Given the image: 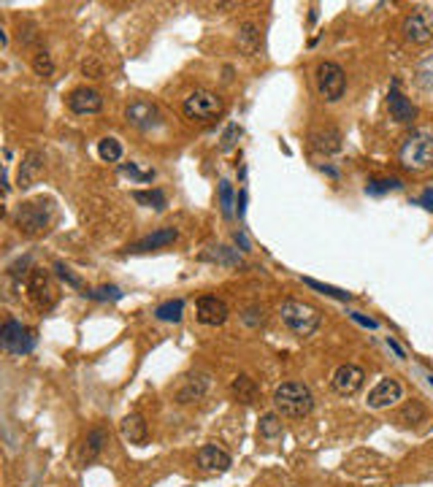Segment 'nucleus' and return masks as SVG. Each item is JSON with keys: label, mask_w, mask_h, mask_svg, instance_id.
Here are the masks:
<instances>
[{"label": "nucleus", "mask_w": 433, "mask_h": 487, "mask_svg": "<svg viewBox=\"0 0 433 487\" xmlns=\"http://www.w3.org/2000/svg\"><path fill=\"white\" fill-rule=\"evenodd\" d=\"M398 163L411 173L433 168V125L414 127L398 149Z\"/></svg>", "instance_id": "nucleus-1"}, {"label": "nucleus", "mask_w": 433, "mask_h": 487, "mask_svg": "<svg viewBox=\"0 0 433 487\" xmlns=\"http://www.w3.org/2000/svg\"><path fill=\"white\" fill-rule=\"evenodd\" d=\"M274 406L281 417L301 420V417H309L314 409V395L304 382H281L274 390Z\"/></svg>", "instance_id": "nucleus-2"}, {"label": "nucleus", "mask_w": 433, "mask_h": 487, "mask_svg": "<svg viewBox=\"0 0 433 487\" xmlns=\"http://www.w3.org/2000/svg\"><path fill=\"white\" fill-rule=\"evenodd\" d=\"M51 217H54V206H51L49 198H35V200H25L17 214H14V225L22 236H44L49 230Z\"/></svg>", "instance_id": "nucleus-3"}, {"label": "nucleus", "mask_w": 433, "mask_h": 487, "mask_svg": "<svg viewBox=\"0 0 433 487\" xmlns=\"http://www.w3.org/2000/svg\"><path fill=\"white\" fill-rule=\"evenodd\" d=\"M279 317H281V322H284V328L293 330V333L301 336V339L314 336L317 328L322 325V314H320L314 306H309L304 301H295V298H287V301L281 303Z\"/></svg>", "instance_id": "nucleus-4"}, {"label": "nucleus", "mask_w": 433, "mask_h": 487, "mask_svg": "<svg viewBox=\"0 0 433 487\" xmlns=\"http://www.w3.org/2000/svg\"><path fill=\"white\" fill-rule=\"evenodd\" d=\"M181 111H184L187 120L204 122L206 125V122H214L217 117H222L225 100H222V95H217L211 90H195V93H190V95L184 97Z\"/></svg>", "instance_id": "nucleus-5"}, {"label": "nucleus", "mask_w": 433, "mask_h": 487, "mask_svg": "<svg viewBox=\"0 0 433 487\" xmlns=\"http://www.w3.org/2000/svg\"><path fill=\"white\" fill-rule=\"evenodd\" d=\"M314 81H317V93H320V97L328 100V103L341 100L344 93H347V73H344V68H341L338 63H333V60H325V63L317 65Z\"/></svg>", "instance_id": "nucleus-6"}, {"label": "nucleus", "mask_w": 433, "mask_h": 487, "mask_svg": "<svg viewBox=\"0 0 433 487\" xmlns=\"http://www.w3.org/2000/svg\"><path fill=\"white\" fill-rule=\"evenodd\" d=\"M0 344L11 355H27L35 346V333L17 319H6L3 328H0Z\"/></svg>", "instance_id": "nucleus-7"}, {"label": "nucleus", "mask_w": 433, "mask_h": 487, "mask_svg": "<svg viewBox=\"0 0 433 487\" xmlns=\"http://www.w3.org/2000/svg\"><path fill=\"white\" fill-rule=\"evenodd\" d=\"M363 382H366V374H363V368L355 363L338 365V368L333 371V379H331L333 390H336L341 398H352V395H357L360 388H363Z\"/></svg>", "instance_id": "nucleus-8"}, {"label": "nucleus", "mask_w": 433, "mask_h": 487, "mask_svg": "<svg viewBox=\"0 0 433 487\" xmlns=\"http://www.w3.org/2000/svg\"><path fill=\"white\" fill-rule=\"evenodd\" d=\"M407 44H414V47H425L433 41V24L431 19L423 14V11H414L404 19V27H401Z\"/></svg>", "instance_id": "nucleus-9"}, {"label": "nucleus", "mask_w": 433, "mask_h": 487, "mask_svg": "<svg viewBox=\"0 0 433 487\" xmlns=\"http://www.w3.org/2000/svg\"><path fill=\"white\" fill-rule=\"evenodd\" d=\"M228 303L222 301V298H217V295H204V298H198V303H195V317H198V322L201 325H211V328H217V325H222L225 319H228Z\"/></svg>", "instance_id": "nucleus-10"}, {"label": "nucleus", "mask_w": 433, "mask_h": 487, "mask_svg": "<svg viewBox=\"0 0 433 487\" xmlns=\"http://www.w3.org/2000/svg\"><path fill=\"white\" fill-rule=\"evenodd\" d=\"M125 120H128V125L138 127V130H154L160 125V111L149 100H133L125 109Z\"/></svg>", "instance_id": "nucleus-11"}, {"label": "nucleus", "mask_w": 433, "mask_h": 487, "mask_svg": "<svg viewBox=\"0 0 433 487\" xmlns=\"http://www.w3.org/2000/svg\"><path fill=\"white\" fill-rule=\"evenodd\" d=\"M341 130L336 127V125H322V127H314L311 133H309V144L314 152H320V154H336V152H341Z\"/></svg>", "instance_id": "nucleus-12"}, {"label": "nucleus", "mask_w": 433, "mask_h": 487, "mask_svg": "<svg viewBox=\"0 0 433 487\" xmlns=\"http://www.w3.org/2000/svg\"><path fill=\"white\" fill-rule=\"evenodd\" d=\"M198 468L206 471V474H225L230 468V455L222 449V447H217V444H206L198 449Z\"/></svg>", "instance_id": "nucleus-13"}, {"label": "nucleus", "mask_w": 433, "mask_h": 487, "mask_svg": "<svg viewBox=\"0 0 433 487\" xmlns=\"http://www.w3.org/2000/svg\"><path fill=\"white\" fill-rule=\"evenodd\" d=\"M401 395H404V388H401L395 379L384 376L382 382L368 392V406H371V409H387V406H395V404L401 401Z\"/></svg>", "instance_id": "nucleus-14"}, {"label": "nucleus", "mask_w": 433, "mask_h": 487, "mask_svg": "<svg viewBox=\"0 0 433 487\" xmlns=\"http://www.w3.org/2000/svg\"><path fill=\"white\" fill-rule=\"evenodd\" d=\"M68 109L74 114H98L103 109V95L92 87H76L68 95Z\"/></svg>", "instance_id": "nucleus-15"}, {"label": "nucleus", "mask_w": 433, "mask_h": 487, "mask_svg": "<svg viewBox=\"0 0 433 487\" xmlns=\"http://www.w3.org/2000/svg\"><path fill=\"white\" fill-rule=\"evenodd\" d=\"M387 109H390V117L398 125H411L417 120V106L398 90V84H393V90L387 93Z\"/></svg>", "instance_id": "nucleus-16"}, {"label": "nucleus", "mask_w": 433, "mask_h": 487, "mask_svg": "<svg viewBox=\"0 0 433 487\" xmlns=\"http://www.w3.org/2000/svg\"><path fill=\"white\" fill-rule=\"evenodd\" d=\"M44 170H47V157H44L41 152H30V154H25V160H22V166H19V176H17L19 187H22V190L33 187V184L44 176Z\"/></svg>", "instance_id": "nucleus-17"}, {"label": "nucleus", "mask_w": 433, "mask_h": 487, "mask_svg": "<svg viewBox=\"0 0 433 487\" xmlns=\"http://www.w3.org/2000/svg\"><path fill=\"white\" fill-rule=\"evenodd\" d=\"M177 239H179L177 227H160V230H154V233H149V236L138 239L136 244H130L125 252H133V255H138V252H152V249H160V246L174 244Z\"/></svg>", "instance_id": "nucleus-18"}, {"label": "nucleus", "mask_w": 433, "mask_h": 487, "mask_svg": "<svg viewBox=\"0 0 433 487\" xmlns=\"http://www.w3.org/2000/svg\"><path fill=\"white\" fill-rule=\"evenodd\" d=\"M206 392H209V376L195 374V376H187L184 385L177 390V401L179 404H193V401H201Z\"/></svg>", "instance_id": "nucleus-19"}, {"label": "nucleus", "mask_w": 433, "mask_h": 487, "mask_svg": "<svg viewBox=\"0 0 433 487\" xmlns=\"http://www.w3.org/2000/svg\"><path fill=\"white\" fill-rule=\"evenodd\" d=\"M30 292H33V298H35V303L38 306H44V309H49L51 303H54V287H51L49 276L44 273V271H33V276H30Z\"/></svg>", "instance_id": "nucleus-20"}, {"label": "nucleus", "mask_w": 433, "mask_h": 487, "mask_svg": "<svg viewBox=\"0 0 433 487\" xmlns=\"http://www.w3.org/2000/svg\"><path fill=\"white\" fill-rule=\"evenodd\" d=\"M120 431H122V438L130 441V444H144V441H147V422H144L141 414H128V417H122Z\"/></svg>", "instance_id": "nucleus-21"}, {"label": "nucleus", "mask_w": 433, "mask_h": 487, "mask_svg": "<svg viewBox=\"0 0 433 487\" xmlns=\"http://www.w3.org/2000/svg\"><path fill=\"white\" fill-rule=\"evenodd\" d=\"M108 444V433L103 431V428H92L87 438H84V447H81V463L87 465V463H92L98 455L103 452V447Z\"/></svg>", "instance_id": "nucleus-22"}, {"label": "nucleus", "mask_w": 433, "mask_h": 487, "mask_svg": "<svg viewBox=\"0 0 433 487\" xmlns=\"http://www.w3.org/2000/svg\"><path fill=\"white\" fill-rule=\"evenodd\" d=\"M230 392L241 401V404H252L257 398V385L252 376H247V374H241V376H236L233 379V385H230Z\"/></svg>", "instance_id": "nucleus-23"}, {"label": "nucleus", "mask_w": 433, "mask_h": 487, "mask_svg": "<svg viewBox=\"0 0 433 487\" xmlns=\"http://www.w3.org/2000/svg\"><path fill=\"white\" fill-rule=\"evenodd\" d=\"M425 420H428V409H425L420 401H409L407 406L398 412V422L407 425V428H417V425L425 422Z\"/></svg>", "instance_id": "nucleus-24"}, {"label": "nucleus", "mask_w": 433, "mask_h": 487, "mask_svg": "<svg viewBox=\"0 0 433 487\" xmlns=\"http://www.w3.org/2000/svg\"><path fill=\"white\" fill-rule=\"evenodd\" d=\"M133 200H136L138 206H144V209H154V211H163V209L168 206L163 190H136V193H133Z\"/></svg>", "instance_id": "nucleus-25"}, {"label": "nucleus", "mask_w": 433, "mask_h": 487, "mask_svg": "<svg viewBox=\"0 0 433 487\" xmlns=\"http://www.w3.org/2000/svg\"><path fill=\"white\" fill-rule=\"evenodd\" d=\"M154 317H157L160 322H181V317H184V301L177 298V301L160 303V306L154 309Z\"/></svg>", "instance_id": "nucleus-26"}, {"label": "nucleus", "mask_w": 433, "mask_h": 487, "mask_svg": "<svg viewBox=\"0 0 433 487\" xmlns=\"http://www.w3.org/2000/svg\"><path fill=\"white\" fill-rule=\"evenodd\" d=\"M238 44H241L244 51H250V54H255L257 49H260V30H257L255 22L241 24V30H238Z\"/></svg>", "instance_id": "nucleus-27"}, {"label": "nucleus", "mask_w": 433, "mask_h": 487, "mask_svg": "<svg viewBox=\"0 0 433 487\" xmlns=\"http://www.w3.org/2000/svg\"><path fill=\"white\" fill-rule=\"evenodd\" d=\"M201 257L204 260H214V263H225V266H238L241 263L238 249H230V246H211V252H204Z\"/></svg>", "instance_id": "nucleus-28"}, {"label": "nucleus", "mask_w": 433, "mask_h": 487, "mask_svg": "<svg viewBox=\"0 0 433 487\" xmlns=\"http://www.w3.org/2000/svg\"><path fill=\"white\" fill-rule=\"evenodd\" d=\"M395 190H404V182L395 179V176H387V179H371L366 184V195H387L395 193Z\"/></svg>", "instance_id": "nucleus-29"}, {"label": "nucleus", "mask_w": 433, "mask_h": 487, "mask_svg": "<svg viewBox=\"0 0 433 487\" xmlns=\"http://www.w3.org/2000/svg\"><path fill=\"white\" fill-rule=\"evenodd\" d=\"M98 154H101L103 163H120L122 160V144L117 138H101L98 141Z\"/></svg>", "instance_id": "nucleus-30"}, {"label": "nucleus", "mask_w": 433, "mask_h": 487, "mask_svg": "<svg viewBox=\"0 0 433 487\" xmlns=\"http://www.w3.org/2000/svg\"><path fill=\"white\" fill-rule=\"evenodd\" d=\"M33 71H35V76H41V79H51L54 76V60H51V54L47 49H38L33 54Z\"/></svg>", "instance_id": "nucleus-31"}, {"label": "nucleus", "mask_w": 433, "mask_h": 487, "mask_svg": "<svg viewBox=\"0 0 433 487\" xmlns=\"http://www.w3.org/2000/svg\"><path fill=\"white\" fill-rule=\"evenodd\" d=\"M306 287H311V290L322 292V295H331L336 301H352V292L347 290H338V287H331V285H322V282H317V279H304Z\"/></svg>", "instance_id": "nucleus-32"}, {"label": "nucleus", "mask_w": 433, "mask_h": 487, "mask_svg": "<svg viewBox=\"0 0 433 487\" xmlns=\"http://www.w3.org/2000/svg\"><path fill=\"white\" fill-rule=\"evenodd\" d=\"M260 436L263 438H279L281 436V420L277 414H265L263 420H260Z\"/></svg>", "instance_id": "nucleus-33"}, {"label": "nucleus", "mask_w": 433, "mask_h": 487, "mask_svg": "<svg viewBox=\"0 0 433 487\" xmlns=\"http://www.w3.org/2000/svg\"><path fill=\"white\" fill-rule=\"evenodd\" d=\"M236 203H233V187H230V182H220V209H222V217L225 219H233L236 214V209H233Z\"/></svg>", "instance_id": "nucleus-34"}, {"label": "nucleus", "mask_w": 433, "mask_h": 487, "mask_svg": "<svg viewBox=\"0 0 433 487\" xmlns=\"http://www.w3.org/2000/svg\"><path fill=\"white\" fill-rule=\"evenodd\" d=\"M84 298H90V301H120L122 290L114 287V285H106V287H95V290H84Z\"/></svg>", "instance_id": "nucleus-35"}, {"label": "nucleus", "mask_w": 433, "mask_h": 487, "mask_svg": "<svg viewBox=\"0 0 433 487\" xmlns=\"http://www.w3.org/2000/svg\"><path fill=\"white\" fill-rule=\"evenodd\" d=\"M238 138H241V127H238V125H230L228 130H225V136H222V144H220V149H222V152H230V149L236 146Z\"/></svg>", "instance_id": "nucleus-36"}, {"label": "nucleus", "mask_w": 433, "mask_h": 487, "mask_svg": "<svg viewBox=\"0 0 433 487\" xmlns=\"http://www.w3.org/2000/svg\"><path fill=\"white\" fill-rule=\"evenodd\" d=\"M54 271H57V276H60L65 285H71V287H81V279H79L76 273H71V268H68V266L57 263V266H54Z\"/></svg>", "instance_id": "nucleus-37"}, {"label": "nucleus", "mask_w": 433, "mask_h": 487, "mask_svg": "<svg viewBox=\"0 0 433 487\" xmlns=\"http://www.w3.org/2000/svg\"><path fill=\"white\" fill-rule=\"evenodd\" d=\"M244 322L252 325V328H255V325H263V322H265V312H263L260 306H250V309L244 312Z\"/></svg>", "instance_id": "nucleus-38"}, {"label": "nucleus", "mask_w": 433, "mask_h": 487, "mask_svg": "<svg viewBox=\"0 0 433 487\" xmlns=\"http://www.w3.org/2000/svg\"><path fill=\"white\" fill-rule=\"evenodd\" d=\"M122 173H125V176H133V179H138V182H152V176H154L152 170H138L133 163H130V166H122Z\"/></svg>", "instance_id": "nucleus-39"}, {"label": "nucleus", "mask_w": 433, "mask_h": 487, "mask_svg": "<svg viewBox=\"0 0 433 487\" xmlns=\"http://www.w3.org/2000/svg\"><path fill=\"white\" fill-rule=\"evenodd\" d=\"M350 317L355 319L357 325H363V328H368V330H377V328H379V322H377V319H371V317L360 314V312H350Z\"/></svg>", "instance_id": "nucleus-40"}, {"label": "nucleus", "mask_w": 433, "mask_h": 487, "mask_svg": "<svg viewBox=\"0 0 433 487\" xmlns=\"http://www.w3.org/2000/svg\"><path fill=\"white\" fill-rule=\"evenodd\" d=\"M423 209H428V211H433V187H428L425 193L420 195V200H417Z\"/></svg>", "instance_id": "nucleus-41"}, {"label": "nucleus", "mask_w": 433, "mask_h": 487, "mask_svg": "<svg viewBox=\"0 0 433 487\" xmlns=\"http://www.w3.org/2000/svg\"><path fill=\"white\" fill-rule=\"evenodd\" d=\"M387 346H390V349H393V352H395V358H401V360H404V358H407V352H404V349H401V344H398V341L393 339V336H387Z\"/></svg>", "instance_id": "nucleus-42"}, {"label": "nucleus", "mask_w": 433, "mask_h": 487, "mask_svg": "<svg viewBox=\"0 0 433 487\" xmlns=\"http://www.w3.org/2000/svg\"><path fill=\"white\" fill-rule=\"evenodd\" d=\"M244 209H247V190L238 193V217H244Z\"/></svg>", "instance_id": "nucleus-43"}, {"label": "nucleus", "mask_w": 433, "mask_h": 487, "mask_svg": "<svg viewBox=\"0 0 433 487\" xmlns=\"http://www.w3.org/2000/svg\"><path fill=\"white\" fill-rule=\"evenodd\" d=\"M236 244L241 246V252H250V241H247V236H244V233H236Z\"/></svg>", "instance_id": "nucleus-44"}, {"label": "nucleus", "mask_w": 433, "mask_h": 487, "mask_svg": "<svg viewBox=\"0 0 433 487\" xmlns=\"http://www.w3.org/2000/svg\"><path fill=\"white\" fill-rule=\"evenodd\" d=\"M84 73H92V79H98V76H101V68H98L95 63H90V65L84 63Z\"/></svg>", "instance_id": "nucleus-45"}, {"label": "nucleus", "mask_w": 433, "mask_h": 487, "mask_svg": "<svg viewBox=\"0 0 433 487\" xmlns=\"http://www.w3.org/2000/svg\"><path fill=\"white\" fill-rule=\"evenodd\" d=\"M322 173H328V176H333V179H338V170L331 168V166H322Z\"/></svg>", "instance_id": "nucleus-46"}, {"label": "nucleus", "mask_w": 433, "mask_h": 487, "mask_svg": "<svg viewBox=\"0 0 433 487\" xmlns=\"http://www.w3.org/2000/svg\"><path fill=\"white\" fill-rule=\"evenodd\" d=\"M428 385H431V388H433V374H431V376H428Z\"/></svg>", "instance_id": "nucleus-47"}]
</instances>
